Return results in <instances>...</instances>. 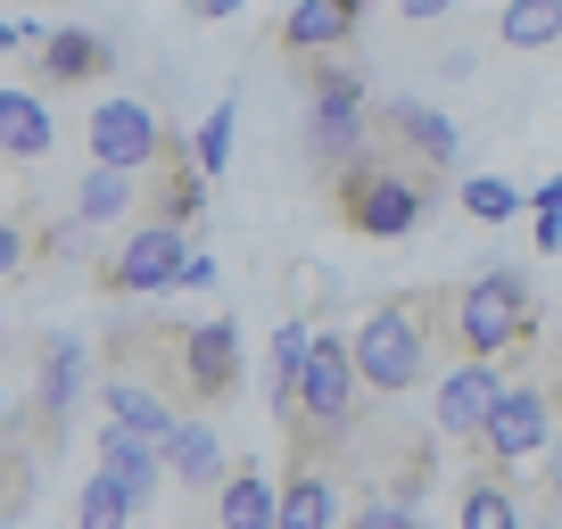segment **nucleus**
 Masks as SVG:
<instances>
[{
	"mask_svg": "<svg viewBox=\"0 0 562 529\" xmlns=\"http://www.w3.org/2000/svg\"><path fill=\"white\" fill-rule=\"evenodd\" d=\"M315 331L323 323H306V315H290L273 331V397H265V406L281 414V423H290V406H299V381H306V356H315Z\"/></svg>",
	"mask_w": 562,
	"mask_h": 529,
	"instance_id": "412c9836",
	"label": "nucleus"
},
{
	"mask_svg": "<svg viewBox=\"0 0 562 529\" xmlns=\"http://www.w3.org/2000/svg\"><path fill=\"white\" fill-rule=\"evenodd\" d=\"M273 513H281V480L240 455L215 488V529H273Z\"/></svg>",
	"mask_w": 562,
	"mask_h": 529,
	"instance_id": "a211bd4d",
	"label": "nucleus"
},
{
	"mask_svg": "<svg viewBox=\"0 0 562 529\" xmlns=\"http://www.w3.org/2000/svg\"><path fill=\"white\" fill-rule=\"evenodd\" d=\"M456 529H529L521 521V496H513V480H463V496H456Z\"/></svg>",
	"mask_w": 562,
	"mask_h": 529,
	"instance_id": "4be33fe9",
	"label": "nucleus"
},
{
	"mask_svg": "<svg viewBox=\"0 0 562 529\" xmlns=\"http://www.w3.org/2000/svg\"><path fill=\"white\" fill-rule=\"evenodd\" d=\"M381 124L397 133V158L422 166V175L456 166V149H463V124L447 116V108H430V100H381Z\"/></svg>",
	"mask_w": 562,
	"mask_h": 529,
	"instance_id": "9b49d317",
	"label": "nucleus"
},
{
	"mask_svg": "<svg viewBox=\"0 0 562 529\" xmlns=\"http://www.w3.org/2000/svg\"><path fill=\"white\" fill-rule=\"evenodd\" d=\"M273 529H348V496H339V472H331V463H290Z\"/></svg>",
	"mask_w": 562,
	"mask_h": 529,
	"instance_id": "4468645a",
	"label": "nucleus"
},
{
	"mask_svg": "<svg viewBox=\"0 0 562 529\" xmlns=\"http://www.w3.org/2000/svg\"><path fill=\"white\" fill-rule=\"evenodd\" d=\"M538 257H562V215H538Z\"/></svg>",
	"mask_w": 562,
	"mask_h": 529,
	"instance_id": "7c9ffc66",
	"label": "nucleus"
},
{
	"mask_svg": "<svg viewBox=\"0 0 562 529\" xmlns=\"http://www.w3.org/2000/svg\"><path fill=\"white\" fill-rule=\"evenodd\" d=\"M182 290H215V257H207V248H191V264H182Z\"/></svg>",
	"mask_w": 562,
	"mask_h": 529,
	"instance_id": "c85d7f7f",
	"label": "nucleus"
},
{
	"mask_svg": "<svg viewBox=\"0 0 562 529\" xmlns=\"http://www.w3.org/2000/svg\"><path fill=\"white\" fill-rule=\"evenodd\" d=\"M100 472L133 496V513H149L166 496V447H149V439H133V430H108L100 423Z\"/></svg>",
	"mask_w": 562,
	"mask_h": 529,
	"instance_id": "dca6fc26",
	"label": "nucleus"
},
{
	"mask_svg": "<svg viewBox=\"0 0 562 529\" xmlns=\"http://www.w3.org/2000/svg\"><path fill=\"white\" fill-rule=\"evenodd\" d=\"M25 248H34V232H25V224H0V273H25Z\"/></svg>",
	"mask_w": 562,
	"mask_h": 529,
	"instance_id": "cd10ccee",
	"label": "nucleus"
},
{
	"mask_svg": "<svg viewBox=\"0 0 562 529\" xmlns=\"http://www.w3.org/2000/svg\"><path fill=\"white\" fill-rule=\"evenodd\" d=\"M331 199H339V224L364 232V240H414L430 224V207H439V182L372 142L348 175H331Z\"/></svg>",
	"mask_w": 562,
	"mask_h": 529,
	"instance_id": "f03ea898",
	"label": "nucleus"
},
{
	"mask_svg": "<svg viewBox=\"0 0 562 529\" xmlns=\"http://www.w3.org/2000/svg\"><path fill=\"white\" fill-rule=\"evenodd\" d=\"M166 149H175V133L158 124V108L133 100V91H116V100L91 108V166H108V175H149V166H166Z\"/></svg>",
	"mask_w": 562,
	"mask_h": 529,
	"instance_id": "6e6552de",
	"label": "nucleus"
},
{
	"mask_svg": "<svg viewBox=\"0 0 562 529\" xmlns=\"http://www.w3.org/2000/svg\"><path fill=\"white\" fill-rule=\"evenodd\" d=\"M496 42H505V50H554L562 42V0H505V9H496Z\"/></svg>",
	"mask_w": 562,
	"mask_h": 529,
	"instance_id": "5701e85b",
	"label": "nucleus"
},
{
	"mask_svg": "<svg viewBox=\"0 0 562 529\" xmlns=\"http://www.w3.org/2000/svg\"><path fill=\"white\" fill-rule=\"evenodd\" d=\"M224 472H232L224 430H215L207 414H182V423H175V439H166V480H175V488L215 496V488H224Z\"/></svg>",
	"mask_w": 562,
	"mask_h": 529,
	"instance_id": "2eb2a0df",
	"label": "nucleus"
},
{
	"mask_svg": "<svg viewBox=\"0 0 562 529\" xmlns=\"http://www.w3.org/2000/svg\"><path fill=\"white\" fill-rule=\"evenodd\" d=\"M364 34V9H348V0H299V9H281V25H273V42L290 58H339L348 42Z\"/></svg>",
	"mask_w": 562,
	"mask_h": 529,
	"instance_id": "f8f14e48",
	"label": "nucleus"
},
{
	"mask_svg": "<svg viewBox=\"0 0 562 529\" xmlns=\"http://www.w3.org/2000/svg\"><path fill=\"white\" fill-rule=\"evenodd\" d=\"M182 264H191V232L140 215V224L108 248V264L91 273V282H100L108 299H166V290H182Z\"/></svg>",
	"mask_w": 562,
	"mask_h": 529,
	"instance_id": "423d86ee",
	"label": "nucleus"
},
{
	"mask_svg": "<svg viewBox=\"0 0 562 529\" xmlns=\"http://www.w3.org/2000/svg\"><path fill=\"white\" fill-rule=\"evenodd\" d=\"M133 521H140L133 496H124L108 472H91L83 488H75V529H133Z\"/></svg>",
	"mask_w": 562,
	"mask_h": 529,
	"instance_id": "393cba45",
	"label": "nucleus"
},
{
	"mask_svg": "<svg viewBox=\"0 0 562 529\" xmlns=\"http://www.w3.org/2000/svg\"><path fill=\"white\" fill-rule=\"evenodd\" d=\"M0 529H9V521H0Z\"/></svg>",
	"mask_w": 562,
	"mask_h": 529,
	"instance_id": "f704fd0d",
	"label": "nucleus"
},
{
	"mask_svg": "<svg viewBox=\"0 0 562 529\" xmlns=\"http://www.w3.org/2000/svg\"><path fill=\"white\" fill-rule=\"evenodd\" d=\"M175 381L191 397V414H215L240 397V323L232 315H207V323H182L175 339Z\"/></svg>",
	"mask_w": 562,
	"mask_h": 529,
	"instance_id": "0eeeda50",
	"label": "nucleus"
},
{
	"mask_svg": "<svg viewBox=\"0 0 562 529\" xmlns=\"http://www.w3.org/2000/svg\"><path fill=\"white\" fill-rule=\"evenodd\" d=\"M447 323V290H397V299H372L348 331V364L364 397H405V389L430 381V331Z\"/></svg>",
	"mask_w": 562,
	"mask_h": 529,
	"instance_id": "f257e3e1",
	"label": "nucleus"
},
{
	"mask_svg": "<svg viewBox=\"0 0 562 529\" xmlns=\"http://www.w3.org/2000/svg\"><path fill=\"white\" fill-rule=\"evenodd\" d=\"M232 124H240V100H215V108H207V124H199V142H191V166H199L207 182L232 166Z\"/></svg>",
	"mask_w": 562,
	"mask_h": 529,
	"instance_id": "a878e982",
	"label": "nucleus"
},
{
	"mask_svg": "<svg viewBox=\"0 0 562 529\" xmlns=\"http://www.w3.org/2000/svg\"><path fill=\"white\" fill-rule=\"evenodd\" d=\"M100 67H116L108 34H91V25H50V42H42V83H50V91L100 83Z\"/></svg>",
	"mask_w": 562,
	"mask_h": 529,
	"instance_id": "f3484780",
	"label": "nucleus"
},
{
	"mask_svg": "<svg viewBox=\"0 0 562 529\" xmlns=\"http://www.w3.org/2000/svg\"><path fill=\"white\" fill-rule=\"evenodd\" d=\"M91 397V348H83V331H50L34 348V397H25V414L42 423V439H67V414Z\"/></svg>",
	"mask_w": 562,
	"mask_h": 529,
	"instance_id": "1a4fd4ad",
	"label": "nucleus"
},
{
	"mask_svg": "<svg viewBox=\"0 0 562 529\" xmlns=\"http://www.w3.org/2000/svg\"><path fill=\"white\" fill-rule=\"evenodd\" d=\"M140 215V182L133 175H108V166H83V182H75V232H133Z\"/></svg>",
	"mask_w": 562,
	"mask_h": 529,
	"instance_id": "aec40b11",
	"label": "nucleus"
},
{
	"mask_svg": "<svg viewBox=\"0 0 562 529\" xmlns=\"http://www.w3.org/2000/svg\"><path fill=\"white\" fill-rule=\"evenodd\" d=\"M554 397H562V372H554Z\"/></svg>",
	"mask_w": 562,
	"mask_h": 529,
	"instance_id": "72a5a7b5",
	"label": "nucleus"
},
{
	"mask_svg": "<svg viewBox=\"0 0 562 529\" xmlns=\"http://www.w3.org/2000/svg\"><path fill=\"white\" fill-rule=\"evenodd\" d=\"M9 423H18V406H9V389H0V430H9Z\"/></svg>",
	"mask_w": 562,
	"mask_h": 529,
	"instance_id": "473e14b6",
	"label": "nucleus"
},
{
	"mask_svg": "<svg viewBox=\"0 0 562 529\" xmlns=\"http://www.w3.org/2000/svg\"><path fill=\"white\" fill-rule=\"evenodd\" d=\"M447 339L463 348V364L505 372V356H521L538 339V299H529L521 264H488L463 290H447Z\"/></svg>",
	"mask_w": 562,
	"mask_h": 529,
	"instance_id": "7ed1b4c3",
	"label": "nucleus"
},
{
	"mask_svg": "<svg viewBox=\"0 0 562 529\" xmlns=\"http://www.w3.org/2000/svg\"><path fill=\"white\" fill-rule=\"evenodd\" d=\"M546 455H554V463H546V496H554V513H562V439L546 447Z\"/></svg>",
	"mask_w": 562,
	"mask_h": 529,
	"instance_id": "2f4dec72",
	"label": "nucleus"
},
{
	"mask_svg": "<svg viewBox=\"0 0 562 529\" xmlns=\"http://www.w3.org/2000/svg\"><path fill=\"white\" fill-rule=\"evenodd\" d=\"M348 529H422L414 505H389V496H364V505L348 513Z\"/></svg>",
	"mask_w": 562,
	"mask_h": 529,
	"instance_id": "bb28decb",
	"label": "nucleus"
},
{
	"mask_svg": "<svg viewBox=\"0 0 562 529\" xmlns=\"http://www.w3.org/2000/svg\"><path fill=\"white\" fill-rule=\"evenodd\" d=\"M100 423L108 430H133V439H149V447H166L175 439V423H182V406L166 397V389H149V381H124V372H100Z\"/></svg>",
	"mask_w": 562,
	"mask_h": 529,
	"instance_id": "ddd939ff",
	"label": "nucleus"
},
{
	"mask_svg": "<svg viewBox=\"0 0 562 529\" xmlns=\"http://www.w3.org/2000/svg\"><path fill=\"white\" fill-rule=\"evenodd\" d=\"M554 439H562V430H554V389L513 381V372H505V397H496L488 430H480V463H488V480H521Z\"/></svg>",
	"mask_w": 562,
	"mask_h": 529,
	"instance_id": "39448f33",
	"label": "nucleus"
},
{
	"mask_svg": "<svg viewBox=\"0 0 562 529\" xmlns=\"http://www.w3.org/2000/svg\"><path fill=\"white\" fill-rule=\"evenodd\" d=\"M529 207H538V215H562V175H546L538 191H529Z\"/></svg>",
	"mask_w": 562,
	"mask_h": 529,
	"instance_id": "c756f323",
	"label": "nucleus"
},
{
	"mask_svg": "<svg viewBox=\"0 0 562 529\" xmlns=\"http://www.w3.org/2000/svg\"><path fill=\"white\" fill-rule=\"evenodd\" d=\"M372 124H381L372 83L348 58H315V67H306V158H315L323 175H348V166L381 142Z\"/></svg>",
	"mask_w": 562,
	"mask_h": 529,
	"instance_id": "20e7f679",
	"label": "nucleus"
},
{
	"mask_svg": "<svg viewBox=\"0 0 562 529\" xmlns=\"http://www.w3.org/2000/svg\"><path fill=\"white\" fill-rule=\"evenodd\" d=\"M496 397H505V372L496 364H439V381H430V439H456V447H480V430H488Z\"/></svg>",
	"mask_w": 562,
	"mask_h": 529,
	"instance_id": "9d476101",
	"label": "nucleus"
},
{
	"mask_svg": "<svg viewBox=\"0 0 562 529\" xmlns=\"http://www.w3.org/2000/svg\"><path fill=\"white\" fill-rule=\"evenodd\" d=\"M456 207L472 215V224H513V215L529 207V191H513V175H463L456 182Z\"/></svg>",
	"mask_w": 562,
	"mask_h": 529,
	"instance_id": "b1692460",
	"label": "nucleus"
},
{
	"mask_svg": "<svg viewBox=\"0 0 562 529\" xmlns=\"http://www.w3.org/2000/svg\"><path fill=\"white\" fill-rule=\"evenodd\" d=\"M50 100L42 91H18V83H0V166H34L50 158Z\"/></svg>",
	"mask_w": 562,
	"mask_h": 529,
	"instance_id": "6ab92c4d",
	"label": "nucleus"
}]
</instances>
